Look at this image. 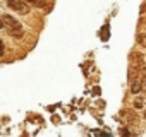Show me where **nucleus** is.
<instances>
[{
	"instance_id": "f257e3e1",
	"label": "nucleus",
	"mask_w": 146,
	"mask_h": 137,
	"mask_svg": "<svg viewBox=\"0 0 146 137\" xmlns=\"http://www.w3.org/2000/svg\"><path fill=\"white\" fill-rule=\"evenodd\" d=\"M0 19H2V22H4V28L7 26V31H9V34H11L12 38H17V40L23 38L24 31H23V26H21V22H19L17 19H14L11 14H4Z\"/></svg>"
},
{
	"instance_id": "f03ea898",
	"label": "nucleus",
	"mask_w": 146,
	"mask_h": 137,
	"mask_svg": "<svg viewBox=\"0 0 146 137\" xmlns=\"http://www.w3.org/2000/svg\"><path fill=\"white\" fill-rule=\"evenodd\" d=\"M5 4L9 5V9L19 12V14H29V5L24 0H5Z\"/></svg>"
},
{
	"instance_id": "7ed1b4c3",
	"label": "nucleus",
	"mask_w": 146,
	"mask_h": 137,
	"mask_svg": "<svg viewBox=\"0 0 146 137\" xmlns=\"http://www.w3.org/2000/svg\"><path fill=\"white\" fill-rule=\"evenodd\" d=\"M141 88H143L141 79H134V81H132V84H131V91H132L134 94H137V93L141 91Z\"/></svg>"
},
{
	"instance_id": "20e7f679",
	"label": "nucleus",
	"mask_w": 146,
	"mask_h": 137,
	"mask_svg": "<svg viewBox=\"0 0 146 137\" xmlns=\"http://www.w3.org/2000/svg\"><path fill=\"white\" fill-rule=\"evenodd\" d=\"M28 4H29V5H35V7H40V9L46 7V2H45V0H28Z\"/></svg>"
},
{
	"instance_id": "39448f33",
	"label": "nucleus",
	"mask_w": 146,
	"mask_h": 137,
	"mask_svg": "<svg viewBox=\"0 0 146 137\" xmlns=\"http://www.w3.org/2000/svg\"><path fill=\"white\" fill-rule=\"evenodd\" d=\"M5 55V45H4V41L0 40V57H4Z\"/></svg>"
},
{
	"instance_id": "423d86ee",
	"label": "nucleus",
	"mask_w": 146,
	"mask_h": 137,
	"mask_svg": "<svg viewBox=\"0 0 146 137\" xmlns=\"http://www.w3.org/2000/svg\"><path fill=\"white\" fill-rule=\"evenodd\" d=\"M136 108H137V110L143 108V99H137V101H136Z\"/></svg>"
},
{
	"instance_id": "0eeeda50",
	"label": "nucleus",
	"mask_w": 146,
	"mask_h": 137,
	"mask_svg": "<svg viewBox=\"0 0 146 137\" xmlns=\"http://www.w3.org/2000/svg\"><path fill=\"white\" fill-rule=\"evenodd\" d=\"M0 29H4V22H2V19H0Z\"/></svg>"
}]
</instances>
